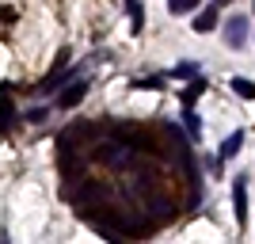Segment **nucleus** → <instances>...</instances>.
I'll use <instances>...</instances> for the list:
<instances>
[{
  "label": "nucleus",
  "mask_w": 255,
  "mask_h": 244,
  "mask_svg": "<svg viewBox=\"0 0 255 244\" xmlns=\"http://www.w3.org/2000/svg\"><path fill=\"white\" fill-rule=\"evenodd\" d=\"M233 210H236V225L244 229V225H248V180H244V176H236V180H233Z\"/></svg>",
  "instance_id": "f03ea898"
},
{
  "label": "nucleus",
  "mask_w": 255,
  "mask_h": 244,
  "mask_svg": "<svg viewBox=\"0 0 255 244\" xmlns=\"http://www.w3.org/2000/svg\"><path fill=\"white\" fill-rule=\"evenodd\" d=\"M213 4H217V8H229V4H233V0H213Z\"/></svg>",
  "instance_id": "ddd939ff"
},
{
  "label": "nucleus",
  "mask_w": 255,
  "mask_h": 244,
  "mask_svg": "<svg viewBox=\"0 0 255 244\" xmlns=\"http://www.w3.org/2000/svg\"><path fill=\"white\" fill-rule=\"evenodd\" d=\"M126 11H129V23H133V31L141 34V27H145V11H141V0H126Z\"/></svg>",
  "instance_id": "6e6552de"
},
{
  "label": "nucleus",
  "mask_w": 255,
  "mask_h": 244,
  "mask_svg": "<svg viewBox=\"0 0 255 244\" xmlns=\"http://www.w3.org/2000/svg\"><path fill=\"white\" fill-rule=\"evenodd\" d=\"M244 42H248V19H244V15H233V19L225 23V46L240 50Z\"/></svg>",
  "instance_id": "7ed1b4c3"
},
{
  "label": "nucleus",
  "mask_w": 255,
  "mask_h": 244,
  "mask_svg": "<svg viewBox=\"0 0 255 244\" xmlns=\"http://www.w3.org/2000/svg\"><path fill=\"white\" fill-rule=\"evenodd\" d=\"M202 0H168V11L171 15H194Z\"/></svg>",
  "instance_id": "423d86ee"
},
{
  "label": "nucleus",
  "mask_w": 255,
  "mask_h": 244,
  "mask_svg": "<svg viewBox=\"0 0 255 244\" xmlns=\"http://www.w3.org/2000/svg\"><path fill=\"white\" fill-rule=\"evenodd\" d=\"M183 126H187V134H191V138H202V122H198V115H194L191 107L183 111Z\"/></svg>",
  "instance_id": "1a4fd4ad"
},
{
  "label": "nucleus",
  "mask_w": 255,
  "mask_h": 244,
  "mask_svg": "<svg viewBox=\"0 0 255 244\" xmlns=\"http://www.w3.org/2000/svg\"><path fill=\"white\" fill-rule=\"evenodd\" d=\"M202 80H191V84H187V92H183V107H194V99L202 96Z\"/></svg>",
  "instance_id": "9d476101"
},
{
  "label": "nucleus",
  "mask_w": 255,
  "mask_h": 244,
  "mask_svg": "<svg viewBox=\"0 0 255 244\" xmlns=\"http://www.w3.org/2000/svg\"><path fill=\"white\" fill-rule=\"evenodd\" d=\"M46 118V107H34V111H27V122H42Z\"/></svg>",
  "instance_id": "f8f14e48"
},
{
  "label": "nucleus",
  "mask_w": 255,
  "mask_h": 244,
  "mask_svg": "<svg viewBox=\"0 0 255 244\" xmlns=\"http://www.w3.org/2000/svg\"><path fill=\"white\" fill-rule=\"evenodd\" d=\"M233 92H236L240 99H255V84H252V80H240V76L233 80Z\"/></svg>",
  "instance_id": "9b49d317"
},
{
  "label": "nucleus",
  "mask_w": 255,
  "mask_h": 244,
  "mask_svg": "<svg viewBox=\"0 0 255 244\" xmlns=\"http://www.w3.org/2000/svg\"><path fill=\"white\" fill-rule=\"evenodd\" d=\"M84 96H88V80H69L61 88V96H57V111H73Z\"/></svg>",
  "instance_id": "f257e3e1"
},
{
  "label": "nucleus",
  "mask_w": 255,
  "mask_h": 244,
  "mask_svg": "<svg viewBox=\"0 0 255 244\" xmlns=\"http://www.w3.org/2000/svg\"><path fill=\"white\" fill-rule=\"evenodd\" d=\"M240 145H244V130H236V134H229V138L221 141V149H217V160H233Z\"/></svg>",
  "instance_id": "39448f33"
},
{
  "label": "nucleus",
  "mask_w": 255,
  "mask_h": 244,
  "mask_svg": "<svg viewBox=\"0 0 255 244\" xmlns=\"http://www.w3.org/2000/svg\"><path fill=\"white\" fill-rule=\"evenodd\" d=\"M217 23H221V15H217V4H213V8H198V11H194V31H198V34L217 31Z\"/></svg>",
  "instance_id": "20e7f679"
},
{
  "label": "nucleus",
  "mask_w": 255,
  "mask_h": 244,
  "mask_svg": "<svg viewBox=\"0 0 255 244\" xmlns=\"http://www.w3.org/2000/svg\"><path fill=\"white\" fill-rule=\"evenodd\" d=\"M171 76L175 80H198V61H179L171 69Z\"/></svg>",
  "instance_id": "0eeeda50"
}]
</instances>
